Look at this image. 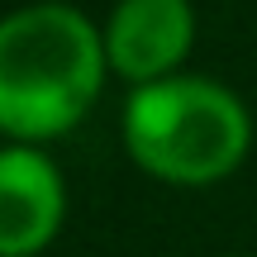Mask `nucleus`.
Listing matches in <instances>:
<instances>
[{
  "instance_id": "obj_1",
  "label": "nucleus",
  "mask_w": 257,
  "mask_h": 257,
  "mask_svg": "<svg viewBox=\"0 0 257 257\" xmlns=\"http://www.w3.org/2000/svg\"><path fill=\"white\" fill-rule=\"evenodd\" d=\"M105 38L86 10L34 0L0 15V138L53 143L95 110L105 91Z\"/></svg>"
},
{
  "instance_id": "obj_3",
  "label": "nucleus",
  "mask_w": 257,
  "mask_h": 257,
  "mask_svg": "<svg viewBox=\"0 0 257 257\" xmlns=\"http://www.w3.org/2000/svg\"><path fill=\"white\" fill-rule=\"evenodd\" d=\"M195 34H200V19L191 0H114L100 24L110 76L143 86L186 72Z\"/></svg>"
},
{
  "instance_id": "obj_2",
  "label": "nucleus",
  "mask_w": 257,
  "mask_h": 257,
  "mask_svg": "<svg viewBox=\"0 0 257 257\" xmlns=\"http://www.w3.org/2000/svg\"><path fill=\"white\" fill-rule=\"evenodd\" d=\"M119 134L138 172L162 186L205 191L229 181L248 162L252 114L233 86L195 72H172L162 81L128 86Z\"/></svg>"
},
{
  "instance_id": "obj_4",
  "label": "nucleus",
  "mask_w": 257,
  "mask_h": 257,
  "mask_svg": "<svg viewBox=\"0 0 257 257\" xmlns=\"http://www.w3.org/2000/svg\"><path fill=\"white\" fill-rule=\"evenodd\" d=\"M67 224V181L43 143H0V257H43Z\"/></svg>"
},
{
  "instance_id": "obj_5",
  "label": "nucleus",
  "mask_w": 257,
  "mask_h": 257,
  "mask_svg": "<svg viewBox=\"0 0 257 257\" xmlns=\"http://www.w3.org/2000/svg\"><path fill=\"white\" fill-rule=\"evenodd\" d=\"M224 257H248V252H224Z\"/></svg>"
}]
</instances>
